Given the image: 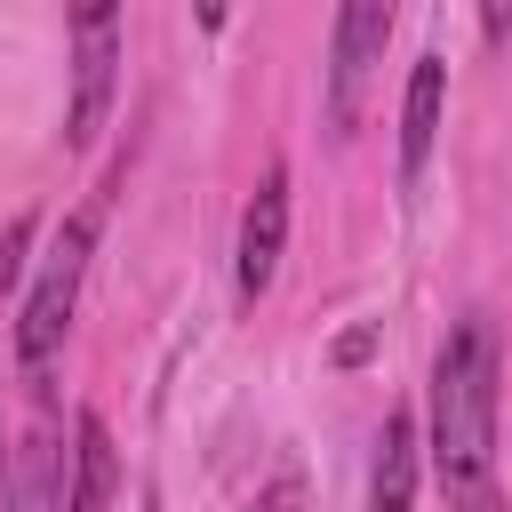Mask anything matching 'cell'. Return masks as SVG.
I'll list each match as a JSON object with an SVG mask.
<instances>
[{"instance_id":"cell-5","label":"cell","mask_w":512,"mask_h":512,"mask_svg":"<svg viewBox=\"0 0 512 512\" xmlns=\"http://www.w3.org/2000/svg\"><path fill=\"white\" fill-rule=\"evenodd\" d=\"M392 8H400V0H344V8H336V56H328V72H336V120L352 112L360 80L376 72V56H384V40H392Z\"/></svg>"},{"instance_id":"cell-6","label":"cell","mask_w":512,"mask_h":512,"mask_svg":"<svg viewBox=\"0 0 512 512\" xmlns=\"http://www.w3.org/2000/svg\"><path fill=\"white\" fill-rule=\"evenodd\" d=\"M440 96H448V64H440V56H416V72H408V104H400V184H416L424 160H432Z\"/></svg>"},{"instance_id":"cell-11","label":"cell","mask_w":512,"mask_h":512,"mask_svg":"<svg viewBox=\"0 0 512 512\" xmlns=\"http://www.w3.org/2000/svg\"><path fill=\"white\" fill-rule=\"evenodd\" d=\"M296 504H304V480H296V472H280V480H272V488L248 504V512H296Z\"/></svg>"},{"instance_id":"cell-13","label":"cell","mask_w":512,"mask_h":512,"mask_svg":"<svg viewBox=\"0 0 512 512\" xmlns=\"http://www.w3.org/2000/svg\"><path fill=\"white\" fill-rule=\"evenodd\" d=\"M480 32L488 40H512V0H480Z\"/></svg>"},{"instance_id":"cell-16","label":"cell","mask_w":512,"mask_h":512,"mask_svg":"<svg viewBox=\"0 0 512 512\" xmlns=\"http://www.w3.org/2000/svg\"><path fill=\"white\" fill-rule=\"evenodd\" d=\"M480 512H512V504H480Z\"/></svg>"},{"instance_id":"cell-12","label":"cell","mask_w":512,"mask_h":512,"mask_svg":"<svg viewBox=\"0 0 512 512\" xmlns=\"http://www.w3.org/2000/svg\"><path fill=\"white\" fill-rule=\"evenodd\" d=\"M368 352H376V328H344V336H336V352H328V360H336V368H360V360H368Z\"/></svg>"},{"instance_id":"cell-2","label":"cell","mask_w":512,"mask_h":512,"mask_svg":"<svg viewBox=\"0 0 512 512\" xmlns=\"http://www.w3.org/2000/svg\"><path fill=\"white\" fill-rule=\"evenodd\" d=\"M88 248H96V216H72V224L56 232V248L40 256V280H32V296H24V320H16V360H24V368H40V360L64 344V328H72V304H80Z\"/></svg>"},{"instance_id":"cell-1","label":"cell","mask_w":512,"mask_h":512,"mask_svg":"<svg viewBox=\"0 0 512 512\" xmlns=\"http://www.w3.org/2000/svg\"><path fill=\"white\" fill-rule=\"evenodd\" d=\"M496 448V336L464 320L432 360V472L440 488H472Z\"/></svg>"},{"instance_id":"cell-7","label":"cell","mask_w":512,"mask_h":512,"mask_svg":"<svg viewBox=\"0 0 512 512\" xmlns=\"http://www.w3.org/2000/svg\"><path fill=\"white\" fill-rule=\"evenodd\" d=\"M112 488H120L112 432H104V416H80L72 424V488H64V512H112Z\"/></svg>"},{"instance_id":"cell-15","label":"cell","mask_w":512,"mask_h":512,"mask_svg":"<svg viewBox=\"0 0 512 512\" xmlns=\"http://www.w3.org/2000/svg\"><path fill=\"white\" fill-rule=\"evenodd\" d=\"M224 8H232V0H192V16H200V24H208V32H216V24H224Z\"/></svg>"},{"instance_id":"cell-14","label":"cell","mask_w":512,"mask_h":512,"mask_svg":"<svg viewBox=\"0 0 512 512\" xmlns=\"http://www.w3.org/2000/svg\"><path fill=\"white\" fill-rule=\"evenodd\" d=\"M64 8H72V32H80V24H112V16H120V0H64Z\"/></svg>"},{"instance_id":"cell-4","label":"cell","mask_w":512,"mask_h":512,"mask_svg":"<svg viewBox=\"0 0 512 512\" xmlns=\"http://www.w3.org/2000/svg\"><path fill=\"white\" fill-rule=\"evenodd\" d=\"M112 64H120V16H112V24H80V32H72V112H64V136H72V144H88V136L104 128Z\"/></svg>"},{"instance_id":"cell-3","label":"cell","mask_w":512,"mask_h":512,"mask_svg":"<svg viewBox=\"0 0 512 512\" xmlns=\"http://www.w3.org/2000/svg\"><path fill=\"white\" fill-rule=\"evenodd\" d=\"M280 240H288V168H264L256 200L240 208V248H232V280H240V304H256L280 272Z\"/></svg>"},{"instance_id":"cell-9","label":"cell","mask_w":512,"mask_h":512,"mask_svg":"<svg viewBox=\"0 0 512 512\" xmlns=\"http://www.w3.org/2000/svg\"><path fill=\"white\" fill-rule=\"evenodd\" d=\"M8 512H64V448L48 432H32L16 448V472H8Z\"/></svg>"},{"instance_id":"cell-8","label":"cell","mask_w":512,"mask_h":512,"mask_svg":"<svg viewBox=\"0 0 512 512\" xmlns=\"http://www.w3.org/2000/svg\"><path fill=\"white\" fill-rule=\"evenodd\" d=\"M408 504H416V416H384L376 480H368V512H408Z\"/></svg>"},{"instance_id":"cell-10","label":"cell","mask_w":512,"mask_h":512,"mask_svg":"<svg viewBox=\"0 0 512 512\" xmlns=\"http://www.w3.org/2000/svg\"><path fill=\"white\" fill-rule=\"evenodd\" d=\"M24 248H32V216H8L0 224V296L24 280Z\"/></svg>"}]
</instances>
